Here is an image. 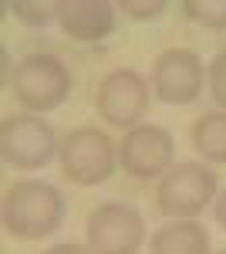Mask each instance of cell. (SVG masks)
<instances>
[{
  "instance_id": "4fadbf2b",
  "label": "cell",
  "mask_w": 226,
  "mask_h": 254,
  "mask_svg": "<svg viewBox=\"0 0 226 254\" xmlns=\"http://www.w3.org/2000/svg\"><path fill=\"white\" fill-rule=\"evenodd\" d=\"M189 20L213 27V31H226V0H186L182 3Z\"/></svg>"
},
{
  "instance_id": "8992f818",
  "label": "cell",
  "mask_w": 226,
  "mask_h": 254,
  "mask_svg": "<svg viewBox=\"0 0 226 254\" xmlns=\"http://www.w3.org/2000/svg\"><path fill=\"white\" fill-rule=\"evenodd\" d=\"M145 244V220L142 214L108 200L88 214V248L94 254H138Z\"/></svg>"
},
{
  "instance_id": "6da1fadb",
  "label": "cell",
  "mask_w": 226,
  "mask_h": 254,
  "mask_svg": "<svg viewBox=\"0 0 226 254\" xmlns=\"http://www.w3.org/2000/svg\"><path fill=\"white\" fill-rule=\"evenodd\" d=\"M64 220V196L44 180H17L3 193V227L10 237L41 241Z\"/></svg>"
},
{
  "instance_id": "3957f363",
  "label": "cell",
  "mask_w": 226,
  "mask_h": 254,
  "mask_svg": "<svg viewBox=\"0 0 226 254\" xmlns=\"http://www.w3.org/2000/svg\"><path fill=\"white\" fill-rule=\"evenodd\" d=\"M10 88L27 112H51L71 95V71L54 55H27L14 68Z\"/></svg>"
},
{
  "instance_id": "ac0fdd59",
  "label": "cell",
  "mask_w": 226,
  "mask_h": 254,
  "mask_svg": "<svg viewBox=\"0 0 226 254\" xmlns=\"http://www.w3.org/2000/svg\"><path fill=\"white\" fill-rule=\"evenodd\" d=\"M213 214H216V220H220V227H226V190L216 196V203H213Z\"/></svg>"
},
{
  "instance_id": "7c38bea8",
  "label": "cell",
  "mask_w": 226,
  "mask_h": 254,
  "mask_svg": "<svg viewBox=\"0 0 226 254\" xmlns=\"http://www.w3.org/2000/svg\"><path fill=\"white\" fill-rule=\"evenodd\" d=\"M192 146L206 163H226V112H203L196 119Z\"/></svg>"
},
{
  "instance_id": "52a82bcc",
  "label": "cell",
  "mask_w": 226,
  "mask_h": 254,
  "mask_svg": "<svg viewBox=\"0 0 226 254\" xmlns=\"http://www.w3.org/2000/svg\"><path fill=\"white\" fill-rule=\"evenodd\" d=\"M98 116L115 129H135L149 109V81L135 68H115L98 85Z\"/></svg>"
},
{
  "instance_id": "30bf717a",
  "label": "cell",
  "mask_w": 226,
  "mask_h": 254,
  "mask_svg": "<svg viewBox=\"0 0 226 254\" xmlns=\"http://www.w3.org/2000/svg\"><path fill=\"white\" fill-rule=\"evenodd\" d=\"M54 17L68 38L98 44L115 31V3H108V0H57Z\"/></svg>"
},
{
  "instance_id": "5bb4252c",
  "label": "cell",
  "mask_w": 226,
  "mask_h": 254,
  "mask_svg": "<svg viewBox=\"0 0 226 254\" xmlns=\"http://www.w3.org/2000/svg\"><path fill=\"white\" fill-rule=\"evenodd\" d=\"M7 10H14V17L27 27H44L54 17V7H44V3H34V0H10Z\"/></svg>"
},
{
  "instance_id": "2e32d148",
  "label": "cell",
  "mask_w": 226,
  "mask_h": 254,
  "mask_svg": "<svg viewBox=\"0 0 226 254\" xmlns=\"http://www.w3.org/2000/svg\"><path fill=\"white\" fill-rule=\"evenodd\" d=\"M118 10L129 14V17H135V20H155L166 10V0H149V3H145V0H122Z\"/></svg>"
},
{
  "instance_id": "e0dca14e",
  "label": "cell",
  "mask_w": 226,
  "mask_h": 254,
  "mask_svg": "<svg viewBox=\"0 0 226 254\" xmlns=\"http://www.w3.org/2000/svg\"><path fill=\"white\" fill-rule=\"evenodd\" d=\"M44 254H94L88 244H54V248H47Z\"/></svg>"
},
{
  "instance_id": "8fae6325",
  "label": "cell",
  "mask_w": 226,
  "mask_h": 254,
  "mask_svg": "<svg viewBox=\"0 0 226 254\" xmlns=\"http://www.w3.org/2000/svg\"><path fill=\"white\" fill-rule=\"evenodd\" d=\"M149 254H209V234L196 220H169L152 234Z\"/></svg>"
},
{
  "instance_id": "ba28073f",
  "label": "cell",
  "mask_w": 226,
  "mask_h": 254,
  "mask_svg": "<svg viewBox=\"0 0 226 254\" xmlns=\"http://www.w3.org/2000/svg\"><path fill=\"white\" fill-rule=\"evenodd\" d=\"M176 142L172 132L162 126H135L122 136L118 146V163L122 170L135 180H162L172 170Z\"/></svg>"
},
{
  "instance_id": "5b68a950",
  "label": "cell",
  "mask_w": 226,
  "mask_h": 254,
  "mask_svg": "<svg viewBox=\"0 0 226 254\" xmlns=\"http://www.w3.org/2000/svg\"><path fill=\"white\" fill-rule=\"evenodd\" d=\"M57 146L61 142L54 139V129L34 112L7 116L0 126V153L14 170H24V173L44 170L54 159Z\"/></svg>"
},
{
  "instance_id": "9c48e42d",
  "label": "cell",
  "mask_w": 226,
  "mask_h": 254,
  "mask_svg": "<svg viewBox=\"0 0 226 254\" xmlns=\"http://www.w3.org/2000/svg\"><path fill=\"white\" fill-rule=\"evenodd\" d=\"M203 61L186 48H169L152 61V92L166 105H189L203 92Z\"/></svg>"
},
{
  "instance_id": "277c9868",
  "label": "cell",
  "mask_w": 226,
  "mask_h": 254,
  "mask_svg": "<svg viewBox=\"0 0 226 254\" xmlns=\"http://www.w3.org/2000/svg\"><path fill=\"white\" fill-rule=\"evenodd\" d=\"M159 214L169 220H192L216 200V173L206 163H176L159 180Z\"/></svg>"
},
{
  "instance_id": "7a4b0ae2",
  "label": "cell",
  "mask_w": 226,
  "mask_h": 254,
  "mask_svg": "<svg viewBox=\"0 0 226 254\" xmlns=\"http://www.w3.org/2000/svg\"><path fill=\"white\" fill-rule=\"evenodd\" d=\"M57 159H61V173L68 176L71 183L94 187V183H105L115 173L118 149H115V142L101 129L81 126V129H71L68 136L61 139Z\"/></svg>"
},
{
  "instance_id": "d6986e66",
  "label": "cell",
  "mask_w": 226,
  "mask_h": 254,
  "mask_svg": "<svg viewBox=\"0 0 226 254\" xmlns=\"http://www.w3.org/2000/svg\"><path fill=\"white\" fill-rule=\"evenodd\" d=\"M220 254H226V251H220Z\"/></svg>"
},
{
  "instance_id": "9a60e30c",
  "label": "cell",
  "mask_w": 226,
  "mask_h": 254,
  "mask_svg": "<svg viewBox=\"0 0 226 254\" xmlns=\"http://www.w3.org/2000/svg\"><path fill=\"white\" fill-rule=\"evenodd\" d=\"M206 85H209V95H213V102L220 105V112H226V51H220L216 58L209 61V68H206Z\"/></svg>"
}]
</instances>
